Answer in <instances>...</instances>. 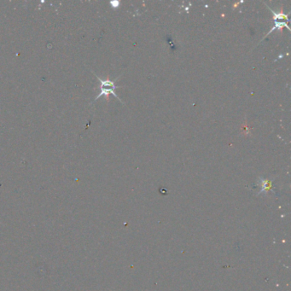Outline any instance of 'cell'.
<instances>
[{
  "instance_id": "6da1fadb",
  "label": "cell",
  "mask_w": 291,
  "mask_h": 291,
  "mask_svg": "<svg viewBox=\"0 0 291 291\" xmlns=\"http://www.w3.org/2000/svg\"><path fill=\"white\" fill-rule=\"evenodd\" d=\"M96 77L97 78V79H98V80L100 81V84H101V86H100V90H101V92L98 94V96H96V98H95V100H94V102H95L96 100L98 99V98H100L101 96H105L106 99H107V101H109V94H112L113 96H115L116 98H118V99H119L120 101L121 102L120 98L119 96H117V94L115 92V89H117V88H120V87H121L120 86H115V81H116L117 79H119L120 76L118 77V78H116V79L114 80V81H113V80H110L109 79H100L99 77L96 76Z\"/></svg>"
},
{
  "instance_id": "3957f363",
  "label": "cell",
  "mask_w": 291,
  "mask_h": 291,
  "mask_svg": "<svg viewBox=\"0 0 291 291\" xmlns=\"http://www.w3.org/2000/svg\"><path fill=\"white\" fill-rule=\"evenodd\" d=\"M267 8L269 10H271V12L273 15V21H286V22H289V14H284V10H283V8H281V10H280V12H275L272 10L270 9V7L267 6Z\"/></svg>"
},
{
  "instance_id": "277c9868",
  "label": "cell",
  "mask_w": 291,
  "mask_h": 291,
  "mask_svg": "<svg viewBox=\"0 0 291 291\" xmlns=\"http://www.w3.org/2000/svg\"><path fill=\"white\" fill-rule=\"evenodd\" d=\"M111 5H112L113 8H118L120 5L119 2H111Z\"/></svg>"
},
{
  "instance_id": "7a4b0ae2",
  "label": "cell",
  "mask_w": 291,
  "mask_h": 291,
  "mask_svg": "<svg viewBox=\"0 0 291 291\" xmlns=\"http://www.w3.org/2000/svg\"><path fill=\"white\" fill-rule=\"evenodd\" d=\"M274 23H275L274 26H272V28H271V29L268 32V33L265 35V37L268 36L269 34H271V33H272V32L276 29H278L280 33L283 32V29H284V27H286L287 29L290 31V27H289L288 24H287V22L284 21H275Z\"/></svg>"
}]
</instances>
